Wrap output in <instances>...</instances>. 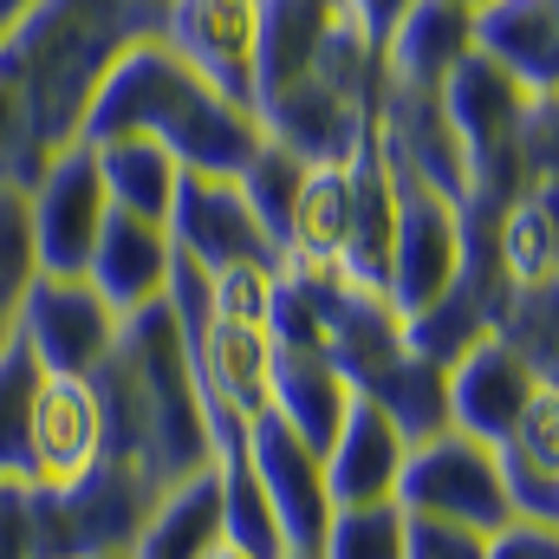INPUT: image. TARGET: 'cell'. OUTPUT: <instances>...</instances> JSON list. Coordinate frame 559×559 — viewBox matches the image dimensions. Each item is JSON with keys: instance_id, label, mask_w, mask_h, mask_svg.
<instances>
[{"instance_id": "6da1fadb", "label": "cell", "mask_w": 559, "mask_h": 559, "mask_svg": "<svg viewBox=\"0 0 559 559\" xmlns=\"http://www.w3.org/2000/svg\"><path fill=\"white\" fill-rule=\"evenodd\" d=\"M92 391L105 411L111 462H131L163 488L215 462V429L189 371V338L163 299L118 325V345L92 371Z\"/></svg>"}, {"instance_id": "7a4b0ae2", "label": "cell", "mask_w": 559, "mask_h": 559, "mask_svg": "<svg viewBox=\"0 0 559 559\" xmlns=\"http://www.w3.org/2000/svg\"><path fill=\"white\" fill-rule=\"evenodd\" d=\"M118 131H138V138H156L189 176H241L261 150V118L235 98H222L209 79H195L156 33L150 39H131L111 72L98 79L92 105H85V124H79V143H105Z\"/></svg>"}, {"instance_id": "3957f363", "label": "cell", "mask_w": 559, "mask_h": 559, "mask_svg": "<svg viewBox=\"0 0 559 559\" xmlns=\"http://www.w3.org/2000/svg\"><path fill=\"white\" fill-rule=\"evenodd\" d=\"M156 20H163V0H39L0 39V79L20 92L46 150L79 143L98 79L131 39L156 33Z\"/></svg>"}, {"instance_id": "277c9868", "label": "cell", "mask_w": 559, "mask_h": 559, "mask_svg": "<svg viewBox=\"0 0 559 559\" xmlns=\"http://www.w3.org/2000/svg\"><path fill=\"white\" fill-rule=\"evenodd\" d=\"M163 481L131 462H98L72 488H33V547L39 559H111L131 554L138 527L150 521Z\"/></svg>"}, {"instance_id": "5b68a950", "label": "cell", "mask_w": 559, "mask_h": 559, "mask_svg": "<svg viewBox=\"0 0 559 559\" xmlns=\"http://www.w3.org/2000/svg\"><path fill=\"white\" fill-rule=\"evenodd\" d=\"M397 508L411 521H449V527H468L481 540L514 521L495 449L475 442V436H462V429H442V436L411 442L404 481H397Z\"/></svg>"}, {"instance_id": "8992f818", "label": "cell", "mask_w": 559, "mask_h": 559, "mask_svg": "<svg viewBox=\"0 0 559 559\" xmlns=\"http://www.w3.org/2000/svg\"><path fill=\"white\" fill-rule=\"evenodd\" d=\"M397 182V228H391V267H384V306L411 319L436 306L462 274V202L436 195L429 182L391 169Z\"/></svg>"}, {"instance_id": "52a82bcc", "label": "cell", "mask_w": 559, "mask_h": 559, "mask_svg": "<svg viewBox=\"0 0 559 559\" xmlns=\"http://www.w3.org/2000/svg\"><path fill=\"white\" fill-rule=\"evenodd\" d=\"M118 325L124 319L98 299L85 274H39L13 306L20 345L39 358V371H59V378H92L111 358Z\"/></svg>"}, {"instance_id": "ba28073f", "label": "cell", "mask_w": 559, "mask_h": 559, "mask_svg": "<svg viewBox=\"0 0 559 559\" xmlns=\"http://www.w3.org/2000/svg\"><path fill=\"white\" fill-rule=\"evenodd\" d=\"M189 371H195L215 442L241 436V423H254L274 404V338H267V325H241V319L209 312L189 332Z\"/></svg>"}, {"instance_id": "9c48e42d", "label": "cell", "mask_w": 559, "mask_h": 559, "mask_svg": "<svg viewBox=\"0 0 559 559\" xmlns=\"http://www.w3.org/2000/svg\"><path fill=\"white\" fill-rule=\"evenodd\" d=\"M156 39L209 79L222 98L254 111V59H261V0H163Z\"/></svg>"}, {"instance_id": "30bf717a", "label": "cell", "mask_w": 559, "mask_h": 559, "mask_svg": "<svg viewBox=\"0 0 559 559\" xmlns=\"http://www.w3.org/2000/svg\"><path fill=\"white\" fill-rule=\"evenodd\" d=\"M169 248L176 261H189L195 274H228V267H280L274 241L261 235L254 209L241 202V189L228 176H189L176 182V202H169Z\"/></svg>"}, {"instance_id": "8fae6325", "label": "cell", "mask_w": 559, "mask_h": 559, "mask_svg": "<svg viewBox=\"0 0 559 559\" xmlns=\"http://www.w3.org/2000/svg\"><path fill=\"white\" fill-rule=\"evenodd\" d=\"M241 455L261 481V495L274 501V521L286 534V554L312 559L325 527H332V495H325V455L306 449L274 411H261L254 423H241Z\"/></svg>"}, {"instance_id": "7c38bea8", "label": "cell", "mask_w": 559, "mask_h": 559, "mask_svg": "<svg viewBox=\"0 0 559 559\" xmlns=\"http://www.w3.org/2000/svg\"><path fill=\"white\" fill-rule=\"evenodd\" d=\"M33 209V241H39V274H85L98 228L111 215V195L98 182V163L85 143H66L46 156V169L26 189Z\"/></svg>"}, {"instance_id": "4fadbf2b", "label": "cell", "mask_w": 559, "mask_h": 559, "mask_svg": "<svg viewBox=\"0 0 559 559\" xmlns=\"http://www.w3.org/2000/svg\"><path fill=\"white\" fill-rule=\"evenodd\" d=\"M105 455H111V436H105L92 378L46 371L33 397V429H26V488H72Z\"/></svg>"}, {"instance_id": "5bb4252c", "label": "cell", "mask_w": 559, "mask_h": 559, "mask_svg": "<svg viewBox=\"0 0 559 559\" xmlns=\"http://www.w3.org/2000/svg\"><path fill=\"white\" fill-rule=\"evenodd\" d=\"M449 429H462V436H475V442H508V429L521 423L527 411V397L540 391V384H559V378H540L508 338H475L449 371Z\"/></svg>"}, {"instance_id": "9a60e30c", "label": "cell", "mask_w": 559, "mask_h": 559, "mask_svg": "<svg viewBox=\"0 0 559 559\" xmlns=\"http://www.w3.org/2000/svg\"><path fill=\"white\" fill-rule=\"evenodd\" d=\"M404 455H411V436L378 404L358 397L345 429L325 449V495H332V508H384V501H397Z\"/></svg>"}, {"instance_id": "2e32d148", "label": "cell", "mask_w": 559, "mask_h": 559, "mask_svg": "<svg viewBox=\"0 0 559 559\" xmlns=\"http://www.w3.org/2000/svg\"><path fill=\"white\" fill-rule=\"evenodd\" d=\"M475 52V13L455 0H411L378 46L384 85L397 92H442V79Z\"/></svg>"}, {"instance_id": "e0dca14e", "label": "cell", "mask_w": 559, "mask_h": 559, "mask_svg": "<svg viewBox=\"0 0 559 559\" xmlns=\"http://www.w3.org/2000/svg\"><path fill=\"white\" fill-rule=\"evenodd\" d=\"M169 267H176V248H169V228L163 222H143V215H105V228H98V248H92V261H85V280L98 286V299L118 312V319H131L143 306H156L163 299V286H169Z\"/></svg>"}, {"instance_id": "ac0fdd59", "label": "cell", "mask_w": 559, "mask_h": 559, "mask_svg": "<svg viewBox=\"0 0 559 559\" xmlns=\"http://www.w3.org/2000/svg\"><path fill=\"white\" fill-rule=\"evenodd\" d=\"M475 59L508 72L521 92L554 98L559 85V0H488L475 7Z\"/></svg>"}, {"instance_id": "d6986e66", "label": "cell", "mask_w": 559, "mask_h": 559, "mask_svg": "<svg viewBox=\"0 0 559 559\" xmlns=\"http://www.w3.org/2000/svg\"><path fill=\"white\" fill-rule=\"evenodd\" d=\"M345 235H352V163H306V182H299V202L280 241V267L338 274Z\"/></svg>"}, {"instance_id": "ffe728a7", "label": "cell", "mask_w": 559, "mask_h": 559, "mask_svg": "<svg viewBox=\"0 0 559 559\" xmlns=\"http://www.w3.org/2000/svg\"><path fill=\"white\" fill-rule=\"evenodd\" d=\"M352 404H358V391L345 384V371L332 365V358H319V352H274V411L306 449H332V436L345 429L352 417Z\"/></svg>"}, {"instance_id": "44dd1931", "label": "cell", "mask_w": 559, "mask_h": 559, "mask_svg": "<svg viewBox=\"0 0 559 559\" xmlns=\"http://www.w3.org/2000/svg\"><path fill=\"white\" fill-rule=\"evenodd\" d=\"M92 163H98V182L111 195L118 215H143V222H169V202H176V182H182V163L163 150L156 138L138 131H118L105 143H85Z\"/></svg>"}, {"instance_id": "7402d4cb", "label": "cell", "mask_w": 559, "mask_h": 559, "mask_svg": "<svg viewBox=\"0 0 559 559\" xmlns=\"http://www.w3.org/2000/svg\"><path fill=\"white\" fill-rule=\"evenodd\" d=\"M222 554V521H215V475H182L156 495L150 521L138 527L124 559H215Z\"/></svg>"}, {"instance_id": "603a6c76", "label": "cell", "mask_w": 559, "mask_h": 559, "mask_svg": "<svg viewBox=\"0 0 559 559\" xmlns=\"http://www.w3.org/2000/svg\"><path fill=\"white\" fill-rule=\"evenodd\" d=\"M209 475H215V521H222V547H228V554H241V559H293V554H286V534H280V521H274V501L261 495V481H254V468H248V455H241V436L215 442Z\"/></svg>"}, {"instance_id": "cb8c5ba5", "label": "cell", "mask_w": 559, "mask_h": 559, "mask_svg": "<svg viewBox=\"0 0 559 559\" xmlns=\"http://www.w3.org/2000/svg\"><path fill=\"white\" fill-rule=\"evenodd\" d=\"M495 261L508 286H554L559 280V209L554 189H527L495 209Z\"/></svg>"}, {"instance_id": "d4e9b609", "label": "cell", "mask_w": 559, "mask_h": 559, "mask_svg": "<svg viewBox=\"0 0 559 559\" xmlns=\"http://www.w3.org/2000/svg\"><path fill=\"white\" fill-rule=\"evenodd\" d=\"M358 397L378 404L411 442L449 429V378H442V365H429V358H417V352H397Z\"/></svg>"}, {"instance_id": "484cf974", "label": "cell", "mask_w": 559, "mask_h": 559, "mask_svg": "<svg viewBox=\"0 0 559 559\" xmlns=\"http://www.w3.org/2000/svg\"><path fill=\"white\" fill-rule=\"evenodd\" d=\"M299 182H306V163L293 156V150H280V143H261L254 150V163L235 176V189H241V202L254 209V222H261V235L286 241V222H293V202H299Z\"/></svg>"}, {"instance_id": "4316f807", "label": "cell", "mask_w": 559, "mask_h": 559, "mask_svg": "<svg viewBox=\"0 0 559 559\" xmlns=\"http://www.w3.org/2000/svg\"><path fill=\"white\" fill-rule=\"evenodd\" d=\"M39 358L20 345L0 352V481H26V429H33V397H39Z\"/></svg>"}, {"instance_id": "83f0119b", "label": "cell", "mask_w": 559, "mask_h": 559, "mask_svg": "<svg viewBox=\"0 0 559 559\" xmlns=\"http://www.w3.org/2000/svg\"><path fill=\"white\" fill-rule=\"evenodd\" d=\"M312 559H404V508H332V527Z\"/></svg>"}, {"instance_id": "f1b7e54d", "label": "cell", "mask_w": 559, "mask_h": 559, "mask_svg": "<svg viewBox=\"0 0 559 559\" xmlns=\"http://www.w3.org/2000/svg\"><path fill=\"white\" fill-rule=\"evenodd\" d=\"M39 280V241H33V209L26 189L0 182V306L13 312L20 293Z\"/></svg>"}, {"instance_id": "f546056e", "label": "cell", "mask_w": 559, "mask_h": 559, "mask_svg": "<svg viewBox=\"0 0 559 559\" xmlns=\"http://www.w3.org/2000/svg\"><path fill=\"white\" fill-rule=\"evenodd\" d=\"M495 449H508V455H521L534 468H559V384H540L527 397L521 423L508 429V442H495Z\"/></svg>"}, {"instance_id": "4dcf8cb0", "label": "cell", "mask_w": 559, "mask_h": 559, "mask_svg": "<svg viewBox=\"0 0 559 559\" xmlns=\"http://www.w3.org/2000/svg\"><path fill=\"white\" fill-rule=\"evenodd\" d=\"M280 267H228L209 280V312L215 319H241V325H267V299H274Z\"/></svg>"}, {"instance_id": "1f68e13d", "label": "cell", "mask_w": 559, "mask_h": 559, "mask_svg": "<svg viewBox=\"0 0 559 559\" xmlns=\"http://www.w3.org/2000/svg\"><path fill=\"white\" fill-rule=\"evenodd\" d=\"M404 559H488V540L449 521H411L404 514Z\"/></svg>"}, {"instance_id": "d6a6232c", "label": "cell", "mask_w": 559, "mask_h": 559, "mask_svg": "<svg viewBox=\"0 0 559 559\" xmlns=\"http://www.w3.org/2000/svg\"><path fill=\"white\" fill-rule=\"evenodd\" d=\"M0 559H39L33 547V488L0 481Z\"/></svg>"}, {"instance_id": "836d02e7", "label": "cell", "mask_w": 559, "mask_h": 559, "mask_svg": "<svg viewBox=\"0 0 559 559\" xmlns=\"http://www.w3.org/2000/svg\"><path fill=\"white\" fill-rule=\"evenodd\" d=\"M488 559H559V527L508 521L501 534H488Z\"/></svg>"}, {"instance_id": "e575fe53", "label": "cell", "mask_w": 559, "mask_h": 559, "mask_svg": "<svg viewBox=\"0 0 559 559\" xmlns=\"http://www.w3.org/2000/svg\"><path fill=\"white\" fill-rule=\"evenodd\" d=\"M404 7H411V0H338V13H345L371 46H384V33L397 26V13H404Z\"/></svg>"}, {"instance_id": "d590c367", "label": "cell", "mask_w": 559, "mask_h": 559, "mask_svg": "<svg viewBox=\"0 0 559 559\" xmlns=\"http://www.w3.org/2000/svg\"><path fill=\"white\" fill-rule=\"evenodd\" d=\"M33 7H39V0H0V39H7V33H13V26L33 13Z\"/></svg>"}, {"instance_id": "8d00e7d4", "label": "cell", "mask_w": 559, "mask_h": 559, "mask_svg": "<svg viewBox=\"0 0 559 559\" xmlns=\"http://www.w3.org/2000/svg\"><path fill=\"white\" fill-rule=\"evenodd\" d=\"M7 345H13V312L0 306V352H7Z\"/></svg>"}, {"instance_id": "74e56055", "label": "cell", "mask_w": 559, "mask_h": 559, "mask_svg": "<svg viewBox=\"0 0 559 559\" xmlns=\"http://www.w3.org/2000/svg\"><path fill=\"white\" fill-rule=\"evenodd\" d=\"M455 7H468V13H475V7H488V0H455Z\"/></svg>"}, {"instance_id": "f35d334b", "label": "cell", "mask_w": 559, "mask_h": 559, "mask_svg": "<svg viewBox=\"0 0 559 559\" xmlns=\"http://www.w3.org/2000/svg\"><path fill=\"white\" fill-rule=\"evenodd\" d=\"M215 559H241V554H228V547H222V554H215Z\"/></svg>"}, {"instance_id": "ab89813d", "label": "cell", "mask_w": 559, "mask_h": 559, "mask_svg": "<svg viewBox=\"0 0 559 559\" xmlns=\"http://www.w3.org/2000/svg\"><path fill=\"white\" fill-rule=\"evenodd\" d=\"M111 559H124V554H111Z\"/></svg>"}]
</instances>
